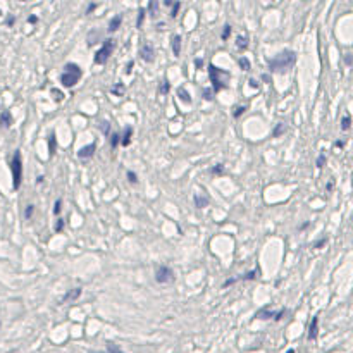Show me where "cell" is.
Here are the masks:
<instances>
[{
	"instance_id": "cell-1",
	"label": "cell",
	"mask_w": 353,
	"mask_h": 353,
	"mask_svg": "<svg viewBox=\"0 0 353 353\" xmlns=\"http://www.w3.org/2000/svg\"><path fill=\"white\" fill-rule=\"evenodd\" d=\"M296 54L293 50H284L269 59V71L270 73H286L290 67L295 66Z\"/></svg>"
},
{
	"instance_id": "cell-2",
	"label": "cell",
	"mask_w": 353,
	"mask_h": 353,
	"mask_svg": "<svg viewBox=\"0 0 353 353\" xmlns=\"http://www.w3.org/2000/svg\"><path fill=\"white\" fill-rule=\"evenodd\" d=\"M209 78H210V83H212V93H219L221 90L228 88V81H229V78H231V74H229L228 71H224V69H221V67L210 64Z\"/></svg>"
},
{
	"instance_id": "cell-3",
	"label": "cell",
	"mask_w": 353,
	"mask_h": 353,
	"mask_svg": "<svg viewBox=\"0 0 353 353\" xmlns=\"http://www.w3.org/2000/svg\"><path fill=\"white\" fill-rule=\"evenodd\" d=\"M81 76H83L81 67L78 66V64L69 62L64 66V73L61 74V83L64 88H73V86L81 80Z\"/></svg>"
},
{
	"instance_id": "cell-4",
	"label": "cell",
	"mask_w": 353,
	"mask_h": 353,
	"mask_svg": "<svg viewBox=\"0 0 353 353\" xmlns=\"http://www.w3.org/2000/svg\"><path fill=\"white\" fill-rule=\"evenodd\" d=\"M10 172H12V186L14 190H19L21 181H22V159H21V152L16 150L12 155V160H10Z\"/></svg>"
},
{
	"instance_id": "cell-5",
	"label": "cell",
	"mask_w": 353,
	"mask_h": 353,
	"mask_svg": "<svg viewBox=\"0 0 353 353\" xmlns=\"http://www.w3.org/2000/svg\"><path fill=\"white\" fill-rule=\"evenodd\" d=\"M114 47H116L114 40H112V38L105 40L104 45H102V48H100V50L95 54V62L97 64H105V62H107V59L111 57L112 52H114Z\"/></svg>"
},
{
	"instance_id": "cell-6",
	"label": "cell",
	"mask_w": 353,
	"mask_h": 353,
	"mask_svg": "<svg viewBox=\"0 0 353 353\" xmlns=\"http://www.w3.org/2000/svg\"><path fill=\"white\" fill-rule=\"evenodd\" d=\"M174 270L171 267H167V265H160V267H157L155 270V281L159 284H171L174 283Z\"/></svg>"
},
{
	"instance_id": "cell-7",
	"label": "cell",
	"mask_w": 353,
	"mask_h": 353,
	"mask_svg": "<svg viewBox=\"0 0 353 353\" xmlns=\"http://www.w3.org/2000/svg\"><path fill=\"white\" fill-rule=\"evenodd\" d=\"M140 55L146 64H152L153 61H155V48H153V43L146 40L140 48Z\"/></svg>"
},
{
	"instance_id": "cell-8",
	"label": "cell",
	"mask_w": 353,
	"mask_h": 353,
	"mask_svg": "<svg viewBox=\"0 0 353 353\" xmlns=\"http://www.w3.org/2000/svg\"><path fill=\"white\" fill-rule=\"evenodd\" d=\"M319 336V315H314L309 328V341H315Z\"/></svg>"
},
{
	"instance_id": "cell-9",
	"label": "cell",
	"mask_w": 353,
	"mask_h": 353,
	"mask_svg": "<svg viewBox=\"0 0 353 353\" xmlns=\"http://www.w3.org/2000/svg\"><path fill=\"white\" fill-rule=\"evenodd\" d=\"M95 148H97V143L86 145L83 148L78 150V157H80V159H90V157H93V153H95Z\"/></svg>"
},
{
	"instance_id": "cell-10",
	"label": "cell",
	"mask_w": 353,
	"mask_h": 353,
	"mask_svg": "<svg viewBox=\"0 0 353 353\" xmlns=\"http://www.w3.org/2000/svg\"><path fill=\"white\" fill-rule=\"evenodd\" d=\"M193 202H195V207H197V209H205L209 205L210 198L205 193H202V195L200 193H195Z\"/></svg>"
},
{
	"instance_id": "cell-11",
	"label": "cell",
	"mask_w": 353,
	"mask_h": 353,
	"mask_svg": "<svg viewBox=\"0 0 353 353\" xmlns=\"http://www.w3.org/2000/svg\"><path fill=\"white\" fill-rule=\"evenodd\" d=\"M81 296V288H73L71 291H67L66 295L62 296L61 303H67V302H74Z\"/></svg>"
},
{
	"instance_id": "cell-12",
	"label": "cell",
	"mask_w": 353,
	"mask_h": 353,
	"mask_svg": "<svg viewBox=\"0 0 353 353\" xmlns=\"http://www.w3.org/2000/svg\"><path fill=\"white\" fill-rule=\"evenodd\" d=\"M171 45H172V54H174V57H179V55H181V36L179 35L172 36Z\"/></svg>"
},
{
	"instance_id": "cell-13",
	"label": "cell",
	"mask_w": 353,
	"mask_h": 353,
	"mask_svg": "<svg viewBox=\"0 0 353 353\" xmlns=\"http://www.w3.org/2000/svg\"><path fill=\"white\" fill-rule=\"evenodd\" d=\"M270 317H276V312L274 310H270V309H260L257 312V314H255V319H260V321H267V319H270Z\"/></svg>"
},
{
	"instance_id": "cell-14",
	"label": "cell",
	"mask_w": 353,
	"mask_h": 353,
	"mask_svg": "<svg viewBox=\"0 0 353 353\" xmlns=\"http://www.w3.org/2000/svg\"><path fill=\"white\" fill-rule=\"evenodd\" d=\"M0 124L3 127H10V124H12V114L9 111H2V114H0Z\"/></svg>"
},
{
	"instance_id": "cell-15",
	"label": "cell",
	"mask_w": 353,
	"mask_h": 353,
	"mask_svg": "<svg viewBox=\"0 0 353 353\" xmlns=\"http://www.w3.org/2000/svg\"><path fill=\"white\" fill-rule=\"evenodd\" d=\"M122 140H121V145L122 146H129L131 143V138H133V127L131 126H126L124 127V134H122Z\"/></svg>"
},
{
	"instance_id": "cell-16",
	"label": "cell",
	"mask_w": 353,
	"mask_h": 353,
	"mask_svg": "<svg viewBox=\"0 0 353 353\" xmlns=\"http://www.w3.org/2000/svg\"><path fill=\"white\" fill-rule=\"evenodd\" d=\"M122 22V16H114L109 22V33H116L119 29V26H121Z\"/></svg>"
},
{
	"instance_id": "cell-17",
	"label": "cell",
	"mask_w": 353,
	"mask_h": 353,
	"mask_svg": "<svg viewBox=\"0 0 353 353\" xmlns=\"http://www.w3.org/2000/svg\"><path fill=\"white\" fill-rule=\"evenodd\" d=\"M55 150H57V136H55V133H50V136H48V155H54Z\"/></svg>"
},
{
	"instance_id": "cell-18",
	"label": "cell",
	"mask_w": 353,
	"mask_h": 353,
	"mask_svg": "<svg viewBox=\"0 0 353 353\" xmlns=\"http://www.w3.org/2000/svg\"><path fill=\"white\" fill-rule=\"evenodd\" d=\"M178 95H179V99H181V102H185L188 105L191 104V95L186 92L185 86H179V88H178Z\"/></svg>"
},
{
	"instance_id": "cell-19",
	"label": "cell",
	"mask_w": 353,
	"mask_h": 353,
	"mask_svg": "<svg viewBox=\"0 0 353 353\" xmlns=\"http://www.w3.org/2000/svg\"><path fill=\"white\" fill-rule=\"evenodd\" d=\"M236 47H238L239 50H245V48L248 47V35H239L238 38H236Z\"/></svg>"
},
{
	"instance_id": "cell-20",
	"label": "cell",
	"mask_w": 353,
	"mask_h": 353,
	"mask_svg": "<svg viewBox=\"0 0 353 353\" xmlns=\"http://www.w3.org/2000/svg\"><path fill=\"white\" fill-rule=\"evenodd\" d=\"M111 92L114 93L116 97H122V95L126 93V86H124V83H116V85L111 88Z\"/></svg>"
},
{
	"instance_id": "cell-21",
	"label": "cell",
	"mask_w": 353,
	"mask_h": 353,
	"mask_svg": "<svg viewBox=\"0 0 353 353\" xmlns=\"http://www.w3.org/2000/svg\"><path fill=\"white\" fill-rule=\"evenodd\" d=\"M286 133V124L284 122H279L276 127H274V131H272V138H279L281 134H284Z\"/></svg>"
},
{
	"instance_id": "cell-22",
	"label": "cell",
	"mask_w": 353,
	"mask_h": 353,
	"mask_svg": "<svg viewBox=\"0 0 353 353\" xmlns=\"http://www.w3.org/2000/svg\"><path fill=\"white\" fill-rule=\"evenodd\" d=\"M258 277V270H251V272L245 274V276H239V281H253Z\"/></svg>"
},
{
	"instance_id": "cell-23",
	"label": "cell",
	"mask_w": 353,
	"mask_h": 353,
	"mask_svg": "<svg viewBox=\"0 0 353 353\" xmlns=\"http://www.w3.org/2000/svg\"><path fill=\"white\" fill-rule=\"evenodd\" d=\"M145 14H146V9H145V7H140V10H138L136 28H141V24H143V19H145Z\"/></svg>"
},
{
	"instance_id": "cell-24",
	"label": "cell",
	"mask_w": 353,
	"mask_h": 353,
	"mask_svg": "<svg viewBox=\"0 0 353 353\" xmlns=\"http://www.w3.org/2000/svg\"><path fill=\"white\" fill-rule=\"evenodd\" d=\"M350 126H352V119H350V116H345L343 119H341V129L343 131H348L350 129Z\"/></svg>"
},
{
	"instance_id": "cell-25",
	"label": "cell",
	"mask_w": 353,
	"mask_h": 353,
	"mask_svg": "<svg viewBox=\"0 0 353 353\" xmlns=\"http://www.w3.org/2000/svg\"><path fill=\"white\" fill-rule=\"evenodd\" d=\"M169 90H171V85H169L167 80H164L162 85H160V88H159V93H160V95H167Z\"/></svg>"
},
{
	"instance_id": "cell-26",
	"label": "cell",
	"mask_w": 353,
	"mask_h": 353,
	"mask_svg": "<svg viewBox=\"0 0 353 353\" xmlns=\"http://www.w3.org/2000/svg\"><path fill=\"white\" fill-rule=\"evenodd\" d=\"M100 131H102L105 136H107V134L111 133V122H109V121H102V122H100Z\"/></svg>"
},
{
	"instance_id": "cell-27",
	"label": "cell",
	"mask_w": 353,
	"mask_h": 353,
	"mask_svg": "<svg viewBox=\"0 0 353 353\" xmlns=\"http://www.w3.org/2000/svg\"><path fill=\"white\" fill-rule=\"evenodd\" d=\"M107 353H124L121 350V348L118 347V345L114 343H107Z\"/></svg>"
},
{
	"instance_id": "cell-28",
	"label": "cell",
	"mask_w": 353,
	"mask_h": 353,
	"mask_svg": "<svg viewBox=\"0 0 353 353\" xmlns=\"http://www.w3.org/2000/svg\"><path fill=\"white\" fill-rule=\"evenodd\" d=\"M50 93H52V95H54V100H55V102H62V99H64V93L59 92L57 88H52V90H50Z\"/></svg>"
},
{
	"instance_id": "cell-29",
	"label": "cell",
	"mask_w": 353,
	"mask_h": 353,
	"mask_svg": "<svg viewBox=\"0 0 353 353\" xmlns=\"http://www.w3.org/2000/svg\"><path fill=\"white\" fill-rule=\"evenodd\" d=\"M239 67H241L243 71H250V61L246 57H241L239 59Z\"/></svg>"
},
{
	"instance_id": "cell-30",
	"label": "cell",
	"mask_w": 353,
	"mask_h": 353,
	"mask_svg": "<svg viewBox=\"0 0 353 353\" xmlns=\"http://www.w3.org/2000/svg\"><path fill=\"white\" fill-rule=\"evenodd\" d=\"M157 7H159V3H157V2H150L148 3V10H150V16H152V17L157 16Z\"/></svg>"
},
{
	"instance_id": "cell-31",
	"label": "cell",
	"mask_w": 353,
	"mask_h": 353,
	"mask_svg": "<svg viewBox=\"0 0 353 353\" xmlns=\"http://www.w3.org/2000/svg\"><path fill=\"white\" fill-rule=\"evenodd\" d=\"M33 212H35V205H28V207L24 209V219H31Z\"/></svg>"
},
{
	"instance_id": "cell-32",
	"label": "cell",
	"mask_w": 353,
	"mask_h": 353,
	"mask_svg": "<svg viewBox=\"0 0 353 353\" xmlns=\"http://www.w3.org/2000/svg\"><path fill=\"white\" fill-rule=\"evenodd\" d=\"M231 33H233V28H231L229 24H226V26H224V29H223V35H221V38H223V40H228Z\"/></svg>"
},
{
	"instance_id": "cell-33",
	"label": "cell",
	"mask_w": 353,
	"mask_h": 353,
	"mask_svg": "<svg viewBox=\"0 0 353 353\" xmlns=\"http://www.w3.org/2000/svg\"><path fill=\"white\" fill-rule=\"evenodd\" d=\"M119 138H121V136H119L118 133L112 134V136H111V146H112V148H116V146H118L119 143H121V140H119Z\"/></svg>"
},
{
	"instance_id": "cell-34",
	"label": "cell",
	"mask_w": 353,
	"mask_h": 353,
	"mask_svg": "<svg viewBox=\"0 0 353 353\" xmlns=\"http://www.w3.org/2000/svg\"><path fill=\"white\" fill-rule=\"evenodd\" d=\"M326 160H328V157H326V153L322 152L321 155H319V159H317V167H319V169H322V167H324Z\"/></svg>"
},
{
	"instance_id": "cell-35",
	"label": "cell",
	"mask_w": 353,
	"mask_h": 353,
	"mask_svg": "<svg viewBox=\"0 0 353 353\" xmlns=\"http://www.w3.org/2000/svg\"><path fill=\"white\" fill-rule=\"evenodd\" d=\"M179 9H181V3H179V2L172 3V9H171V17H176V16H178Z\"/></svg>"
},
{
	"instance_id": "cell-36",
	"label": "cell",
	"mask_w": 353,
	"mask_h": 353,
	"mask_svg": "<svg viewBox=\"0 0 353 353\" xmlns=\"http://www.w3.org/2000/svg\"><path fill=\"white\" fill-rule=\"evenodd\" d=\"M61 207H62V200H61V198H57V200H55V204H54V214H55V216H59V214H61Z\"/></svg>"
},
{
	"instance_id": "cell-37",
	"label": "cell",
	"mask_w": 353,
	"mask_h": 353,
	"mask_svg": "<svg viewBox=\"0 0 353 353\" xmlns=\"http://www.w3.org/2000/svg\"><path fill=\"white\" fill-rule=\"evenodd\" d=\"M127 181L133 183V185H136V183H138V176L134 174L133 171H127Z\"/></svg>"
},
{
	"instance_id": "cell-38",
	"label": "cell",
	"mask_w": 353,
	"mask_h": 353,
	"mask_svg": "<svg viewBox=\"0 0 353 353\" xmlns=\"http://www.w3.org/2000/svg\"><path fill=\"white\" fill-rule=\"evenodd\" d=\"M210 172H212V174H216V176L223 174V172H224V166H223V164H217L216 167H212V171H210Z\"/></svg>"
},
{
	"instance_id": "cell-39",
	"label": "cell",
	"mask_w": 353,
	"mask_h": 353,
	"mask_svg": "<svg viewBox=\"0 0 353 353\" xmlns=\"http://www.w3.org/2000/svg\"><path fill=\"white\" fill-rule=\"evenodd\" d=\"M286 314H288V310H286V309H281V310H277V312H276V317H274V321H281V319H283Z\"/></svg>"
},
{
	"instance_id": "cell-40",
	"label": "cell",
	"mask_w": 353,
	"mask_h": 353,
	"mask_svg": "<svg viewBox=\"0 0 353 353\" xmlns=\"http://www.w3.org/2000/svg\"><path fill=\"white\" fill-rule=\"evenodd\" d=\"M246 111V105H243V107H238V109H236V111H235V114H233V116H235V118L236 119H238L239 118V116H241L243 114V112H245Z\"/></svg>"
},
{
	"instance_id": "cell-41",
	"label": "cell",
	"mask_w": 353,
	"mask_h": 353,
	"mask_svg": "<svg viewBox=\"0 0 353 353\" xmlns=\"http://www.w3.org/2000/svg\"><path fill=\"white\" fill-rule=\"evenodd\" d=\"M326 243H328V238H326V236H324V238H321L317 243H315V245H314V248H321V246H324Z\"/></svg>"
},
{
	"instance_id": "cell-42",
	"label": "cell",
	"mask_w": 353,
	"mask_h": 353,
	"mask_svg": "<svg viewBox=\"0 0 353 353\" xmlns=\"http://www.w3.org/2000/svg\"><path fill=\"white\" fill-rule=\"evenodd\" d=\"M204 99H205V100H212V99H214V97H212V90H210V88H205V90H204Z\"/></svg>"
},
{
	"instance_id": "cell-43",
	"label": "cell",
	"mask_w": 353,
	"mask_h": 353,
	"mask_svg": "<svg viewBox=\"0 0 353 353\" xmlns=\"http://www.w3.org/2000/svg\"><path fill=\"white\" fill-rule=\"evenodd\" d=\"M62 228H64V219H57V223H55V226H54V229L55 231H62Z\"/></svg>"
},
{
	"instance_id": "cell-44",
	"label": "cell",
	"mask_w": 353,
	"mask_h": 353,
	"mask_svg": "<svg viewBox=\"0 0 353 353\" xmlns=\"http://www.w3.org/2000/svg\"><path fill=\"white\" fill-rule=\"evenodd\" d=\"M95 9H97V3H90V5L86 7V14H92Z\"/></svg>"
},
{
	"instance_id": "cell-45",
	"label": "cell",
	"mask_w": 353,
	"mask_h": 353,
	"mask_svg": "<svg viewBox=\"0 0 353 353\" xmlns=\"http://www.w3.org/2000/svg\"><path fill=\"white\" fill-rule=\"evenodd\" d=\"M133 66H134L133 61L127 62V66H126V74H131V71H133Z\"/></svg>"
},
{
	"instance_id": "cell-46",
	"label": "cell",
	"mask_w": 353,
	"mask_h": 353,
	"mask_svg": "<svg viewBox=\"0 0 353 353\" xmlns=\"http://www.w3.org/2000/svg\"><path fill=\"white\" fill-rule=\"evenodd\" d=\"M28 22H29V24H35V22H38V17H36V16H29Z\"/></svg>"
},
{
	"instance_id": "cell-47",
	"label": "cell",
	"mask_w": 353,
	"mask_h": 353,
	"mask_svg": "<svg viewBox=\"0 0 353 353\" xmlns=\"http://www.w3.org/2000/svg\"><path fill=\"white\" fill-rule=\"evenodd\" d=\"M248 83H250L251 88H258V81H257V80H253V78H251V80L248 81Z\"/></svg>"
},
{
	"instance_id": "cell-48",
	"label": "cell",
	"mask_w": 353,
	"mask_h": 353,
	"mask_svg": "<svg viewBox=\"0 0 353 353\" xmlns=\"http://www.w3.org/2000/svg\"><path fill=\"white\" fill-rule=\"evenodd\" d=\"M195 66H197V69H200V67L204 66V61H202V59H195Z\"/></svg>"
},
{
	"instance_id": "cell-49",
	"label": "cell",
	"mask_w": 353,
	"mask_h": 353,
	"mask_svg": "<svg viewBox=\"0 0 353 353\" xmlns=\"http://www.w3.org/2000/svg\"><path fill=\"white\" fill-rule=\"evenodd\" d=\"M333 188H334V179H331V181L328 183V186H326V191H333Z\"/></svg>"
},
{
	"instance_id": "cell-50",
	"label": "cell",
	"mask_w": 353,
	"mask_h": 353,
	"mask_svg": "<svg viewBox=\"0 0 353 353\" xmlns=\"http://www.w3.org/2000/svg\"><path fill=\"white\" fill-rule=\"evenodd\" d=\"M14 22H16V17H14V16H10L9 19H7V26H12Z\"/></svg>"
},
{
	"instance_id": "cell-51",
	"label": "cell",
	"mask_w": 353,
	"mask_h": 353,
	"mask_svg": "<svg viewBox=\"0 0 353 353\" xmlns=\"http://www.w3.org/2000/svg\"><path fill=\"white\" fill-rule=\"evenodd\" d=\"M334 146H338V148H343L345 143H343L341 140H338V141H334Z\"/></svg>"
},
{
	"instance_id": "cell-52",
	"label": "cell",
	"mask_w": 353,
	"mask_h": 353,
	"mask_svg": "<svg viewBox=\"0 0 353 353\" xmlns=\"http://www.w3.org/2000/svg\"><path fill=\"white\" fill-rule=\"evenodd\" d=\"M345 62H347L348 66L352 64V55H350V54H347V57H345Z\"/></svg>"
},
{
	"instance_id": "cell-53",
	"label": "cell",
	"mask_w": 353,
	"mask_h": 353,
	"mask_svg": "<svg viewBox=\"0 0 353 353\" xmlns=\"http://www.w3.org/2000/svg\"><path fill=\"white\" fill-rule=\"evenodd\" d=\"M309 226H310V223H303V224H302V228H300V229H307Z\"/></svg>"
},
{
	"instance_id": "cell-54",
	"label": "cell",
	"mask_w": 353,
	"mask_h": 353,
	"mask_svg": "<svg viewBox=\"0 0 353 353\" xmlns=\"http://www.w3.org/2000/svg\"><path fill=\"white\" fill-rule=\"evenodd\" d=\"M43 176H38V178H36V183H43Z\"/></svg>"
},
{
	"instance_id": "cell-55",
	"label": "cell",
	"mask_w": 353,
	"mask_h": 353,
	"mask_svg": "<svg viewBox=\"0 0 353 353\" xmlns=\"http://www.w3.org/2000/svg\"><path fill=\"white\" fill-rule=\"evenodd\" d=\"M286 353H295V350H293V348H290V350H288Z\"/></svg>"
},
{
	"instance_id": "cell-56",
	"label": "cell",
	"mask_w": 353,
	"mask_h": 353,
	"mask_svg": "<svg viewBox=\"0 0 353 353\" xmlns=\"http://www.w3.org/2000/svg\"><path fill=\"white\" fill-rule=\"evenodd\" d=\"M0 16H2V10H0Z\"/></svg>"
},
{
	"instance_id": "cell-57",
	"label": "cell",
	"mask_w": 353,
	"mask_h": 353,
	"mask_svg": "<svg viewBox=\"0 0 353 353\" xmlns=\"http://www.w3.org/2000/svg\"><path fill=\"white\" fill-rule=\"evenodd\" d=\"M0 328H2V322H0Z\"/></svg>"
}]
</instances>
